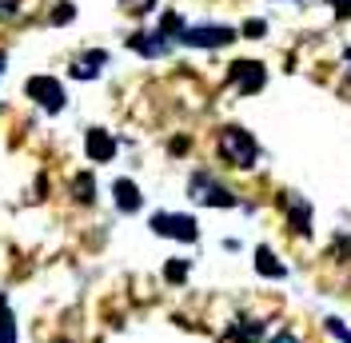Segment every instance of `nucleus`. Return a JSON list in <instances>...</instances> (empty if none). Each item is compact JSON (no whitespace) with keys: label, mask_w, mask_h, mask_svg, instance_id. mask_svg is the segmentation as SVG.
<instances>
[{"label":"nucleus","mask_w":351,"mask_h":343,"mask_svg":"<svg viewBox=\"0 0 351 343\" xmlns=\"http://www.w3.org/2000/svg\"><path fill=\"white\" fill-rule=\"evenodd\" d=\"M104 60H108L104 52H88V56H80V60H72V76H76V80H92Z\"/></svg>","instance_id":"obj_13"},{"label":"nucleus","mask_w":351,"mask_h":343,"mask_svg":"<svg viewBox=\"0 0 351 343\" xmlns=\"http://www.w3.org/2000/svg\"><path fill=\"white\" fill-rule=\"evenodd\" d=\"M124 4H128L132 12H148V8H152L156 0H124Z\"/></svg>","instance_id":"obj_21"},{"label":"nucleus","mask_w":351,"mask_h":343,"mask_svg":"<svg viewBox=\"0 0 351 343\" xmlns=\"http://www.w3.org/2000/svg\"><path fill=\"white\" fill-rule=\"evenodd\" d=\"M263 32H267V24H263V21H247V24H243V36H252V40H260Z\"/></svg>","instance_id":"obj_19"},{"label":"nucleus","mask_w":351,"mask_h":343,"mask_svg":"<svg viewBox=\"0 0 351 343\" xmlns=\"http://www.w3.org/2000/svg\"><path fill=\"white\" fill-rule=\"evenodd\" d=\"M331 4H335V12H339V16H351V0H331Z\"/></svg>","instance_id":"obj_22"},{"label":"nucleus","mask_w":351,"mask_h":343,"mask_svg":"<svg viewBox=\"0 0 351 343\" xmlns=\"http://www.w3.org/2000/svg\"><path fill=\"white\" fill-rule=\"evenodd\" d=\"M164 279H168V283H184V279H188V259H168Z\"/></svg>","instance_id":"obj_17"},{"label":"nucleus","mask_w":351,"mask_h":343,"mask_svg":"<svg viewBox=\"0 0 351 343\" xmlns=\"http://www.w3.org/2000/svg\"><path fill=\"white\" fill-rule=\"evenodd\" d=\"M232 40H236V28H228V24H199V28H184V36H180V44H188V48H223Z\"/></svg>","instance_id":"obj_3"},{"label":"nucleus","mask_w":351,"mask_h":343,"mask_svg":"<svg viewBox=\"0 0 351 343\" xmlns=\"http://www.w3.org/2000/svg\"><path fill=\"white\" fill-rule=\"evenodd\" d=\"M271 343H300V340H295L291 331H280V335H276V340H271Z\"/></svg>","instance_id":"obj_23"},{"label":"nucleus","mask_w":351,"mask_h":343,"mask_svg":"<svg viewBox=\"0 0 351 343\" xmlns=\"http://www.w3.org/2000/svg\"><path fill=\"white\" fill-rule=\"evenodd\" d=\"M152 232L156 236H168V239H180V244H192V239L199 236L196 220H192V215H180V212H156Z\"/></svg>","instance_id":"obj_2"},{"label":"nucleus","mask_w":351,"mask_h":343,"mask_svg":"<svg viewBox=\"0 0 351 343\" xmlns=\"http://www.w3.org/2000/svg\"><path fill=\"white\" fill-rule=\"evenodd\" d=\"M84 148H88V160H96V164H108L112 156H116V140H112L104 128H92L84 136Z\"/></svg>","instance_id":"obj_7"},{"label":"nucleus","mask_w":351,"mask_h":343,"mask_svg":"<svg viewBox=\"0 0 351 343\" xmlns=\"http://www.w3.org/2000/svg\"><path fill=\"white\" fill-rule=\"evenodd\" d=\"M160 36H184V21L176 16V12H164V21H160Z\"/></svg>","instance_id":"obj_16"},{"label":"nucleus","mask_w":351,"mask_h":343,"mask_svg":"<svg viewBox=\"0 0 351 343\" xmlns=\"http://www.w3.org/2000/svg\"><path fill=\"white\" fill-rule=\"evenodd\" d=\"M328 331H331V335H335L339 343H351V331H348V327H343L339 320H328Z\"/></svg>","instance_id":"obj_18"},{"label":"nucleus","mask_w":351,"mask_h":343,"mask_svg":"<svg viewBox=\"0 0 351 343\" xmlns=\"http://www.w3.org/2000/svg\"><path fill=\"white\" fill-rule=\"evenodd\" d=\"M112 196H116V208L120 212H140V204H144V196H140V188L132 180H116L112 184Z\"/></svg>","instance_id":"obj_8"},{"label":"nucleus","mask_w":351,"mask_h":343,"mask_svg":"<svg viewBox=\"0 0 351 343\" xmlns=\"http://www.w3.org/2000/svg\"><path fill=\"white\" fill-rule=\"evenodd\" d=\"M228 340L232 343H260L263 340V323L260 320H236L228 327Z\"/></svg>","instance_id":"obj_10"},{"label":"nucleus","mask_w":351,"mask_h":343,"mask_svg":"<svg viewBox=\"0 0 351 343\" xmlns=\"http://www.w3.org/2000/svg\"><path fill=\"white\" fill-rule=\"evenodd\" d=\"M72 196H76V204H92V200H96V180H92L88 172H80V176L72 180Z\"/></svg>","instance_id":"obj_15"},{"label":"nucleus","mask_w":351,"mask_h":343,"mask_svg":"<svg viewBox=\"0 0 351 343\" xmlns=\"http://www.w3.org/2000/svg\"><path fill=\"white\" fill-rule=\"evenodd\" d=\"M56 343H68V340H56Z\"/></svg>","instance_id":"obj_24"},{"label":"nucleus","mask_w":351,"mask_h":343,"mask_svg":"<svg viewBox=\"0 0 351 343\" xmlns=\"http://www.w3.org/2000/svg\"><path fill=\"white\" fill-rule=\"evenodd\" d=\"M256 272H260V276H267V279H284L287 276V268L276 259V252H271V248H260V252H256Z\"/></svg>","instance_id":"obj_12"},{"label":"nucleus","mask_w":351,"mask_h":343,"mask_svg":"<svg viewBox=\"0 0 351 343\" xmlns=\"http://www.w3.org/2000/svg\"><path fill=\"white\" fill-rule=\"evenodd\" d=\"M188 192H192V200L208 204V208H232V204H236V196L228 192V188H219L216 180L208 176V172H196V176H192Z\"/></svg>","instance_id":"obj_4"},{"label":"nucleus","mask_w":351,"mask_h":343,"mask_svg":"<svg viewBox=\"0 0 351 343\" xmlns=\"http://www.w3.org/2000/svg\"><path fill=\"white\" fill-rule=\"evenodd\" d=\"M228 80L240 88L243 96H256L263 88V80H267V72H263V64H256V60H236V64L228 68Z\"/></svg>","instance_id":"obj_6"},{"label":"nucleus","mask_w":351,"mask_h":343,"mask_svg":"<svg viewBox=\"0 0 351 343\" xmlns=\"http://www.w3.org/2000/svg\"><path fill=\"white\" fill-rule=\"evenodd\" d=\"M287 220H291V228H295L300 236H311V208H307L300 196L287 200Z\"/></svg>","instance_id":"obj_11"},{"label":"nucleus","mask_w":351,"mask_h":343,"mask_svg":"<svg viewBox=\"0 0 351 343\" xmlns=\"http://www.w3.org/2000/svg\"><path fill=\"white\" fill-rule=\"evenodd\" d=\"M0 343H16V320H12L8 296H0Z\"/></svg>","instance_id":"obj_14"},{"label":"nucleus","mask_w":351,"mask_h":343,"mask_svg":"<svg viewBox=\"0 0 351 343\" xmlns=\"http://www.w3.org/2000/svg\"><path fill=\"white\" fill-rule=\"evenodd\" d=\"M256 140H252V132L243 128H223L219 132V156L232 164V168H252L256 164Z\"/></svg>","instance_id":"obj_1"},{"label":"nucleus","mask_w":351,"mask_h":343,"mask_svg":"<svg viewBox=\"0 0 351 343\" xmlns=\"http://www.w3.org/2000/svg\"><path fill=\"white\" fill-rule=\"evenodd\" d=\"M24 88H28V96H32L44 112H60V108H64V88H60L56 76H32Z\"/></svg>","instance_id":"obj_5"},{"label":"nucleus","mask_w":351,"mask_h":343,"mask_svg":"<svg viewBox=\"0 0 351 343\" xmlns=\"http://www.w3.org/2000/svg\"><path fill=\"white\" fill-rule=\"evenodd\" d=\"M128 48H136L140 56H164L168 52V40L160 32H136V36H128Z\"/></svg>","instance_id":"obj_9"},{"label":"nucleus","mask_w":351,"mask_h":343,"mask_svg":"<svg viewBox=\"0 0 351 343\" xmlns=\"http://www.w3.org/2000/svg\"><path fill=\"white\" fill-rule=\"evenodd\" d=\"M72 16H76V8H72V4H60V8L52 12V24H68Z\"/></svg>","instance_id":"obj_20"}]
</instances>
